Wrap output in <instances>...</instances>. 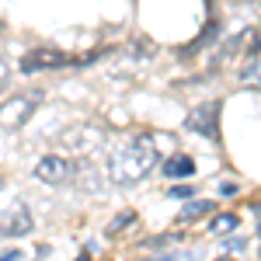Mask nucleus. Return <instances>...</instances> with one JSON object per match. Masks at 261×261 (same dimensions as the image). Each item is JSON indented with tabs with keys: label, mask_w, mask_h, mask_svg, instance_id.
Masks as SVG:
<instances>
[{
	"label": "nucleus",
	"mask_w": 261,
	"mask_h": 261,
	"mask_svg": "<svg viewBox=\"0 0 261 261\" xmlns=\"http://www.w3.org/2000/svg\"><path fill=\"white\" fill-rule=\"evenodd\" d=\"M209 213H216V202L213 199H192V202H185V209H181V223H195L202 220V216H209Z\"/></svg>",
	"instance_id": "obj_8"
},
{
	"label": "nucleus",
	"mask_w": 261,
	"mask_h": 261,
	"mask_svg": "<svg viewBox=\"0 0 261 261\" xmlns=\"http://www.w3.org/2000/svg\"><path fill=\"white\" fill-rule=\"evenodd\" d=\"M223 247H226V251H244V247H247V241L233 237V241H223Z\"/></svg>",
	"instance_id": "obj_18"
},
{
	"label": "nucleus",
	"mask_w": 261,
	"mask_h": 261,
	"mask_svg": "<svg viewBox=\"0 0 261 261\" xmlns=\"http://www.w3.org/2000/svg\"><path fill=\"white\" fill-rule=\"evenodd\" d=\"M39 101H42V91H28V94L7 98L0 105V125H4V129H21V125H28V119H32L35 108H39Z\"/></svg>",
	"instance_id": "obj_2"
},
{
	"label": "nucleus",
	"mask_w": 261,
	"mask_h": 261,
	"mask_svg": "<svg viewBox=\"0 0 261 261\" xmlns=\"http://www.w3.org/2000/svg\"><path fill=\"white\" fill-rule=\"evenodd\" d=\"M237 223H241L237 213H223V216H213L209 230H213V233H233V230H237Z\"/></svg>",
	"instance_id": "obj_11"
},
{
	"label": "nucleus",
	"mask_w": 261,
	"mask_h": 261,
	"mask_svg": "<svg viewBox=\"0 0 261 261\" xmlns=\"http://www.w3.org/2000/svg\"><path fill=\"white\" fill-rule=\"evenodd\" d=\"M185 129L188 133H199L205 140H220V101H202L188 112L185 119Z\"/></svg>",
	"instance_id": "obj_3"
},
{
	"label": "nucleus",
	"mask_w": 261,
	"mask_h": 261,
	"mask_svg": "<svg viewBox=\"0 0 261 261\" xmlns=\"http://www.w3.org/2000/svg\"><path fill=\"white\" fill-rule=\"evenodd\" d=\"M174 244H178V237L167 233V237H153V241H146V247H161V251H167V247H174Z\"/></svg>",
	"instance_id": "obj_15"
},
{
	"label": "nucleus",
	"mask_w": 261,
	"mask_h": 261,
	"mask_svg": "<svg viewBox=\"0 0 261 261\" xmlns=\"http://www.w3.org/2000/svg\"><path fill=\"white\" fill-rule=\"evenodd\" d=\"M7 81H11V66H7V60L0 56V91L7 87Z\"/></svg>",
	"instance_id": "obj_17"
},
{
	"label": "nucleus",
	"mask_w": 261,
	"mask_h": 261,
	"mask_svg": "<svg viewBox=\"0 0 261 261\" xmlns=\"http://www.w3.org/2000/svg\"><path fill=\"white\" fill-rule=\"evenodd\" d=\"M0 185H4V181H0Z\"/></svg>",
	"instance_id": "obj_22"
},
{
	"label": "nucleus",
	"mask_w": 261,
	"mask_h": 261,
	"mask_svg": "<svg viewBox=\"0 0 261 261\" xmlns=\"http://www.w3.org/2000/svg\"><path fill=\"white\" fill-rule=\"evenodd\" d=\"M73 161L70 157H63V153H45L39 164H35V178L42 181V185H66V181L73 178Z\"/></svg>",
	"instance_id": "obj_5"
},
{
	"label": "nucleus",
	"mask_w": 261,
	"mask_h": 261,
	"mask_svg": "<svg viewBox=\"0 0 261 261\" xmlns=\"http://www.w3.org/2000/svg\"><path fill=\"white\" fill-rule=\"evenodd\" d=\"M241 84H244V87H261V49H258V53H251V60L244 63Z\"/></svg>",
	"instance_id": "obj_9"
},
{
	"label": "nucleus",
	"mask_w": 261,
	"mask_h": 261,
	"mask_svg": "<svg viewBox=\"0 0 261 261\" xmlns=\"http://www.w3.org/2000/svg\"><path fill=\"white\" fill-rule=\"evenodd\" d=\"M73 261H91V254H87V251H84V254H77V258Z\"/></svg>",
	"instance_id": "obj_20"
},
{
	"label": "nucleus",
	"mask_w": 261,
	"mask_h": 261,
	"mask_svg": "<svg viewBox=\"0 0 261 261\" xmlns=\"http://www.w3.org/2000/svg\"><path fill=\"white\" fill-rule=\"evenodd\" d=\"M167 199H185V202H192V199H195V188H192V185H174V188H167Z\"/></svg>",
	"instance_id": "obj_13"
},
{
	"label": "nucleus",
	"mask_w": 261,
	"mask_h": 261,
	"mask_svg": "<svg viewBox=\"0 0 261 261\" xmlns=\"http://www.w3.org/2000/svg\"><path fill=\"white\" fill-rule=\"evenodd\" d=\"M161 167H164L167 178H192V174H195V161H192L188 153H174V157H167Z\"/></svg>",
	"instance_id": "obj_7"
},
{
	"label": "nucleus",
	"mask_w": 261,
	"mask_h": 261,
	"mask_svg": "<svg viewBox=\"0 0 261 261\" xmlns=\"http://www.w3.org/2000/svg\"><path fill=\"white\" fill-rule=\"evenodd\" d=\"M216 261H233V258H216Z\"/></svg>",
	"instance_id": "obj_21"
},
{
	"label": "nucleus",
	"mask_w": 261,
	"mask_h": 261,
	"mask_svg": "<svg viewBox=\"0 0 261 261\" xmlns=\"http://www.w3.org/2000/svg\"><path fill=\"white\" fill-rule=\"evenodd\" d=\"M133 223H136V213H133V209H125V213H119L115 220L105 226V233H108V237H115V233H122V230H125V226H133Z\"/></svg>",
	"instance_id": "obj_12"
},
{
	"label": "nucleus",
	"mask_w": 261,
	"mask_h": 261,
	"mask_svg": "<svg viewBox=\"0 0 261 261\" xmlns=\"http://www.w3.org/2000/svg\"><path fill=\"white\" fill-rule=\"evenodd\" d=\"M157 140L153 136H133L129 143H122L119 150L112 153V161H108V181L112 185H122V188H129V185H140L153 167H157Z\"/></svg>",
	"instance_id": "obj_1"
},
{
	"label": "nucleus",
	"mask_w": 261,
	"mask_h": 261,
	"mask_svg": "<svg viewBox=\"0 0 261 261\" xmlns=\"http://www.w3.org/2000/svg\"><path fill=\"white\" fill-rule=\"evenodd\" d=\"M32 230H35V220L28 205H11L0 213V237H28Z\"/></svg>",
	"instance_id": "obj_6"
},
{
	"label": "nucleus",
	"mask_w": 261,
	"mask_h": 261,
	"mask_svg": "<svg viewBox=\"0 0 261 261\" xmlns=\"http://www.w3.org/2000/svg\"><path fill=\"white\" fill-rule=\"evenodd\" d=\"M0 261H21V251L11 247V251H4V254H0Z\"/></svg>",
	"instance_id": "obj_19"
},
{
	"label": "nucleus",
	"mask_w": 261,
	"mask_h": 261,
	"mask_svg": "<svg viewBox=\"0 0 261 261\" xmlns=\"http://www.w3.org/2000/svg\"><path fill=\"white\" fill-rule=\"evenodd\" d=\"M216 192H220L223 199H233V195L241 192V185H237V181H220V185H216Z\"/></svg>",
	"instance_id": "obj_14"
},
{
	"label": "nucleus",
	"mask_w": 261,
	"mask_h": 261,
	"mask_svg": "<svg viewBox=\"0 0 261 261\" xmlns=\"http://www.w3.org/2000/svg\"><path fill=\"white\" fill-rule=\"evenodd\" d=\"M216 35H220V24H216V21H209V24H205V32H202L199 39L188 42V45L181 49V56H195V53H202V49H205L209 42H216Z\"/></svg>",
	"instance_id": "obj_10"
},
{
	"label": "nucleus",
	"mask_w": 261,
	"mask_h": 261,
	"mask_svg": "<svg viewBox=\"0 0 261 261\" xmlns=\"http://www.w3.org/2000/svg\"><path fill=\"white\" fill-rule=\"evenodd\" d=\"M70 56L60 53V49H49V45H39V49H28L24 56H21V73L24 77H32V73H39V70H56V66H70Z\"/></svg>",
	"instance_id": "obj_4"
},
{
	"label": "nucleus",
	"mask_w": 261,
	"mask_h": 261,
	"mask_svg": "<svg viewBox=\"0 0 261 261\" xmlns=\"http://www.w3.org/2000/svg\"><path fill=\"white\" fill-rule=\"evenodd\" d=\"M153 261H195V251H181V254H161Z\"/></svg>",
	"instance_id": "obj_16"
}]
</instances>
